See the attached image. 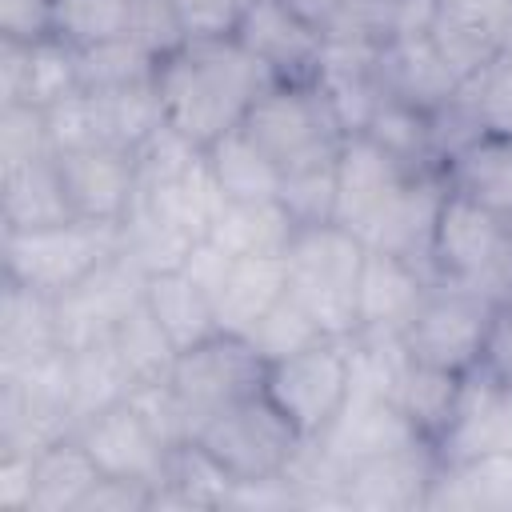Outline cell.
Wrapping results in <instances>:
<instances>
[{
    "mask_svg": "<svg viewBox=\"0 0 512 512\" xmlns=\"http://www.w3.org/2000/svg\"><path fill=\"white\" fill-rule=\"evenodd\" d=\"M268 84H272L268 72L236 40L184 44L180 52L156 64L164 124H172L200 148L240 128L248 108Z\"/></svg>",
    "mask_w": 512,
    "mask_h": 512,
    "instance_id": "obj_1",
    "label": "cell"
},
{
    "mask_svg": "<svg viewBox=\"0 0 512 512\" xmlns=\"http://www.w3.org/2000/svg\"><path fill=\"white\" fill-rule=\"evenodd\" d=\"M368 244L340 228L336 220L328 224H304L296 228L284 264H288V296L308 308V316L324 328V336H356L360 316H356V292H360V268H364Z\"/></svg>",
    "mask_w": 512,
    "mask_h": 512,
    "instance_id": "obj_2",
    "label": "cell"
},
{
    "mask_svg": "<svg viewBox=\"0 0 512 512\" xmlns=\"http://www.w3.org/2000/svg\"><path fill=\"white\" fill-rule=\"evenodd\" d=\"M256 148L276 164L280 176L332 168L344 144V124L328 104L316 80L304 84H268L240 124Z\"/></svg>",
    "mask_w": 512,
    "mask_h": 512,
    "instance_id": "obj_3",
    "label": "cell"
},
{
    "mask_svg": "<svg viewBox=\"0 0 512 512\" xmlns=\"http://www.w3.org/2000/svg\"><path fill=\"white\" fill-rule=\"evenodd\" d=\"M432 276L500 304L512 288L508 216L448 188L432 232Z\"/></svg>",
    "mask_w": 512,
    "mask_h": 512,
    "instance_id": "obj_4",
    "label": "cell"
},
{
    "mask_svg": "<svg viewBox=\"0 0 512 512\" xmlns=\"http://www.w3.org/2000/svg\"><path fill=\"white\" fill-rule=\"evenodd\" d=\"M120 252V224H96V220H60L44 228H20L0 232V260L4 276L20 280L44 296H64L76 288L88 272H96L104 260Z\"/></svg>",
    "mask_w": 512,
    "mask_h": 512,
    "instance_id": "obj_5",
    "label": "cell"
},
{
    "mask_svg": "<svg viewBox=\"0 0 512 512\" xmlns=\"http://www.w3.org/2000/svg\"><path fill=\"white\" fill-rule=\"evenodd\" d=\"M196 440L204 444V452L232 480L284 476L292 468V460L300 456V448H304V436L268 400V392H256V396H244V400L228 404L224 412H216L196 432Z\"/></svg>",
    "mask_w": 512,
    "mask_h": 512,
    "instance_id": "obj_6",
    "label": "cell"
},
{
    "mask_svg": "<svg viewBox=\"0 0 512 512\" xmlns=\"http://www.w3.org/2000/svg\"><path fill=\"white\" fill-rule=\"evenodd\" d=\"M268 360L252 348L248 336L236 332H212L208 340L184 348L172 368V388L188 412L192 436L228 404L264 392Z\"/></svg>",
    "mask_w": 512,
    "mask_h": 512,
    "instance_id": "obj_7",
    "label": "cell"
},
{
    "mask_svg": "<svg viewBox=\"0 0 512 512\" xmlns=\"http://www.w3.org/2000/svg\"><path fill=\"white\" fill-rule=\"evenodd\" d=\"M496 304L456 284H432L420 312L404 328V352L416 364H432L444 372H476L484 360V344L492 332Z\"/></svg>",
    "mask_w": 512,
    "mask_h": 512,
    "instance_id": "obj_8",
    "label": "cell"
},
{
    "mask_svg": "<svg viewBox=\"0 0 512 512\" xmlns=\"http://www.w3.org/2000/svg\"><path fill=\"white\" fill-rule=\"evenodd\" d=\"M264 392L304 440L324 436L348 400V340L324 336L284 360H272Z\"/></svg>",
    "mask_w": 512,
    "mask_h": 512,
    "instance_id": "obj_9",
    "label": "cell"
},
{
    "mask_svg": "<svg viewBox=\"0 0 512 512\" xmlns=\"http://www.w3.org/2000/svg\"><path fill=\"white\" fill-rule=\"evenodd\" d=\"M144 284L148 276L128 260L112 256L96 272H88L76 288L56 296V336L64 348H84L96 340H108L120 320L144 304Z\"/></svg>",
    "mask_w": 512,
    "mask_h": 512,
    "instance_id": "obj_10",
    "label": "cell"
},
{
    "mask_svg": "<svg viewBox=\"0 0 512 512\" xmlns=\"http://www.w3.org/2000/svg\"><path fill=\"white\" fill-rule=\"evenodd\" d=\"M236 44L268 72L272 84H304L320 76L324 40L288 0L244 4Z\"/></svg>",
    "mask_w": 512,
    "mask_h": 512,
    "instance_id": "obj_11",
    "label": "cell"
},
{
    "mask_svg": "<svg viewBox=\"0 0 512 512\" xmlns=\"http://www.w3.org/2000/svg\"><path fill=\"white\" fill-rule=\"evenodd\" d=\"M332 172H336V212H332V220L340 228L356 232L360 240L376 228V220L384 216L392 196L408 184V176H416L400 160H392L376 140H368L364 132L344 136Z\"/></svg>",
    "mask_w": 512,
    "mask_h": 512,
    "instance_id": "obj_12",
    "label": "cell"
},
{
    "mask_svg": "<svg viewBox=\"0 0 512 512\" xmlns=\"http://www.w3.org/2000/svg\"><path fill=\"white\" fill-rule=\"evenodd\" d=\"M64 196L72 204V216L96 220V224H120L136 204V152L96 144L80 152L56 156Z\"/></svg>",
    "mask_w": 512,
    "mask_h": 512,
    "instance_id": "obj_13",
    "label": "cell"
},
{
    "mask_svg": "<svg viewBox=\"0 0 512 512\" xmlns=\"http://www.w3.org/2000/svg\"><path fill=\"white\" fill-rule=\"evenodd\" d=\"M324 44H372L424 32L436 16V0H288Z\"/></svg>",
    "mask_w": 512,
    "mask_h": 512,
    "instance_id": "obj_14",
    "label": "cell"
},
{
    "mask_svg": "<svg viewBox=\"0 0 512 512\" xmlns=\"http://www.w3.org/2000/svg\"><path fill=\"white\" fill-rule=\"evenodd\" d=\"M436 472H440V456L424 440L396 448V452H384L376 460L352 464L340 480L344 508H372V512L424 508Z\"/></svg>",
    "mask_w": 512,
    "mask_h": 512,
    "instance_id": "obj_15",
    "label": "cell"
},
{
    "mask_svg": "<svg viewBox=\"0 0 512 512\" xmlns=\"http://www.w3.org/2000/svg\"><path fill=\"white\" fill-rule=\"evenodd\" d=\"M496 452H512V384L476 368L464 376L456 420L436 444V456L444 464H468Z\"/></svg>",
    "mask_w": 512,
    "mask_h": 512,
    "instance_id": "obj_16",
    "label": "cell"
},
{
    "mask_svg": "<svg viewBox=\"0 0 512 512\" xmlns=\"http://www.w3.org/2000/svg\"><path fill=\"white\" fill-rule=\"evenodd\" d=\"M416 440L420 436L412 432V424L404 420V412L396 408V400L392 396H380V392H348L340 416L328 424L324 436H316L320 452L340 472H348L352 464L376 460L384 452L408 448Z\"/></svg>",
    "mask_w": 512,
    "mask_h": 512,
    "instance_id": "obj_17",
    "label": "cell"
},
{
    "mask_svg": "<svg viewBox=\"0 0 512 512\" xmlns=\"http://www.w3.org/2000/svg\"><path fill=\"white\" fill-rule=\"evenodd\" d=\"M76 436L104 476H124V480H144V484H160L164 460L172 452L128 400L84 420Z\"/></svg>",
    "mask_w": 512,
    "mask_h": 512,
    "instance_id": "obj_18",
    "label": "cell"
},
{
    "mask_svg": "<svg viewBox=\"0 0 512 512\" xmlns=\"http://www.w3.org/2000/svg\"><path fill=\"white\" fill-rule=\"evenodd\" d=\"M432 284L436 280L424 268H416L412 260L380 252V248H368L364 252V268H360V292H356V316H360L356 332L404 336V328L420 312V304L432 292Z\"/></svg>",
    "mask_w": 512,
    "mask_h": 512,
    "instance_id": "obj_19",
    "label": "cell"
},
{
    "mask_svg": "<svg viewBox=\"0 0 512 512\" xmlns=\"http://www.w3.org/2000/svg\"><path fill=\"white\" fill-rule=\"evenodd\" d=\"M376 84L384 96L432 112L444 100H452V92L460 88V76L448 68V60L440 56V48L432 44V36L424 28V32H404V36H392L380 44Z\"/></svg>",
    "mask_w": 512,
    "mask_h": 512,
    "instance_id": "obj_20",
    "label": "cell"
},
{
    "mask_svg": "<svg viewBox=\"0 0 512 512\" xmlns=\"http://www.w3.org/2000/svg\"><path fill=\"white\" fill-rule=\"evenodd\" d=\"M288 292V264L284 256H236L228 280L216 292V324L220 332L248 336L260 316L284 300Z\"/></svg>",
    "mask_w": 512,
    "mask_h": 512,
    "instance_id": "obj_21",
    "label": "cell"
},
{
    "mask_svg": "<svg viewBox=\"0 0 512 512\" xmlns=\"http://www.w3.org/2000/svg\"><path fill=\"white\" fill-rule=\"evenodd\" d=\"M60 220H72V204L64 196L56 156L0 172V232L44 228Z\"/></svg>",
    "mask_w": 512,
    "mask_h": 512,
    "instance_id": "obj_22",
    "label": "cell"
},
{
    "mask_svg": "<svg viewBox=\"0 0 512 512\" xmlns=\"http://www.w3.org/2000/svg\"><path fill=\"white\" fill-rule=\"evenodd\" d=\"M292 212L272 200H228L224 212L216 216L208 240L220 244L228 256H284L292 236H296Z\"/></svg>",
    "mask_w": 512,
    "mask_h": 512,
    "instance_id": "obj_23",
    "label": "cell"
},
{
    "mask_svg": "<svg viewBox=\"0 0 512 512\" xmlns=\"http://www.w3.org/2000/svg\"><path fill=\"white\" fill-rule=\"evenodd\" d=\"M136 200L148 204V208H156L164 220H172L176 228H184L196 240H204L212 232L216 216L228 204V196H224V188H220V180H216V172L208 164V152H200L180 176H172V180L140 192Z\"/></svg>",
    "mask_w": 512,
    "mask_h": 512,
    "instance_id": "obj_24",
    "label": "cell"
},
{
    "mask_svg": "<svg viewBox=\"0 0 512 512\" xmlns=\"http://www.w3.org/2000/svg\"><path fill=\"white\" fill-rule=\"evenodd\" d=\"M460 392H464V376L460 372H444V368L408 360L400 380H396L392 400L404 412V420L412 424V432L424 444L436 448L444 440V432L452 428V420H456Z\"/></svg>",
    "mask_w": 512,
    "mask_h": 512,
    "instance_id": "obj_25",
    "label": "cell"
},
{
    "mask_svg": "<svg viewBox=\"0 0 512 512\" xmlns=\"http://www.w3.org/2000/svg\"><path fill=\"white\" fill-rule=\"evenodd\" d=\"M232 484L236 480L192 436L168 452L164 476L152 492V508H228Z\"/></svg>",
    "mask_w": 512,
    "mask_h": 512,
    "instance_id": "obj_26",
    "label": "cell"
},
{
    "mask_svg": "<svg viewBox=\"0 0 512 512\" xmlns=\"http://www.w3.org/2000/svg\"><path fill=\"white\" fill-rule=\"evenodd\" d=\"M444 180L452 192L472 196L500 216H512V136H476L444 164Z\"/></svg>",
    "mask_w": 512,
    "mask_h": 512,
    "instance_id": "obj_27",
    "label": "cell"
},
{
    "mask_svg": "<svg viewBox=\"0 0 512 512\" xmlns=\"http://www.w3.org/2000/svg\"><path fill=\"white\" fill-rule=\"evenodd\" d=\"M144 304H148V312L160 320V328L172 336V344L180 352L192 348V344H200V340H208L212 332H220L212 296L192 276H184L180 268L176 272L148 276Z\"/></svg>",
    "mask_w": 512,
    "mask_h": 512,
    "instance_id": "obj_28",
    "label": "cell"
},
{
    "mask_svg": "<svg viewBox=\"0 0 512 512\" xmlns=\"http://www.w3.org/2000/svg\"><path fill=\"white\" fill-rule=\"evenodd\" d=\"M104 472L96 468V460L88 456V448L80 444V436H64L52 448L36 452V496H32V512H76L80 500L88 496V488L100 480Z\"/></svg>",
    "mask_w": 512,
    "mask_h": 512,
    "instance_id": "obj_29",
    "label": "cell"
},
{
    "mask_svg": "<svg viewBox=\"0 0 512 512\" xmlns=\"http://www.w3.org/2000/svg\"><path fill=\"white\" fill-rule=\"evenodd\" d=\"M56 300L4 276L0 288V360H20L56 348Z\"/></svg>",
    "mask_w": 512,
    "mask_h": 512,
    "instance_id": "obj_30",
    "label": "cell"
},
{
    "mask_svg": "<svg viewBox=\"0 0 512 512\" xmlns=\"http://www.w3.org/2000/svg\"><path fill=\"white\" fill-rule=\"evenodd\" d=\"M72 352V416L76 428L92 416H100L104 408L128 400V392L136 388L132 372L124 368L112 336L84 344V348H68Z\"/></svg>",
    "mask_w": 512,
    "mask_h": 512,
    "instance_id": "obj_31",
    "label": "cell"
},
{
    "mask_svg": "<svg viewBox=\"0 0 512 512\" xmlns=\"http://www.w3.org/2000/svg\"><path fill=\"white\" fill-rule=\"evenodd\" d=\"M96 104V124H100V140L112 148H128L136 152L160 124H164V104L156 92V76L144 84H128V88H108V92H88Z\"/></svg>",
    "mask_w": 512,
    "mask_h": 512,
    "instance_id": "obj_32",
    "label": "cell"
},
{
    "mask_svg": "<svg viewBox=\"0 0 512 512\" xmlns=\"http://www.w3.org/2000/svg\"><path fill=\"white\" fill-rule=\"evenodd\" d=\"M192 244H196V236H188L184 228H176L172 220H164L156 208H148L140 200L120 220V256H128L144 276L184 268Z\"/></svg>",
    "mask_w": 512,
    "mask_h": 512,
    "instance_id": "obj_33",
    "label": "cell"
},
{
    "mask_svg": "<svg viewBox=\"0 0 512 512\" xmlns=\"http://www.w3.org/2000/svg\"><path fill=\"white\" fill-rule=\"evenodd\" d=\"M204 152H208V164H212L228 200H272V196H280L284 176L276 172V164L256 148V140L244 128L224 132Z\"/></svg>",
    "mask_w": 512,
    "mask_h": 512,
    "instance_id": "obj_34",
    "label": "cell"
},
{
    "mask_svg": "<svg viewBox=\"0 0 512 512\" xmlns=\"http://www.w3.org/2000/svg\"><path fill=\"white\" fill-rule=\"evenodd\" d=\"M360 132L368 140H376L408 172H432V168H440L436 148H432V120L416 104H404V100L384 96Z\"/></svg>",
    "mask_w": 512,
    "mask_h": 512,
    "instance_id": "obj_35",
    "label": "cell"
},
{
    "mask_svg": "<svg viewBox=\"0 0 512 512\" xmlns=\"http://www.w3.org/2000/svg\"><path fill=\"white\" fill-rule=\"evenodd\" d=\"M72 432H76V416L68 408L40 404L0 384V448L4 452H44Z\"/></svg>",
    "mask_w": 512,
    "mask_h": 512,
    "instance_id": "obj_36",
    "label": "cell"
},
{
    "mask_svg": "<svg viewBox=\"0 0 512 512\" xmlns=\"http://www.w3.org/2000/svg\"><path fill=\"white\" fill-rule=\"evenodd\" d=\"M112 344H116V352H120V360H124V368L132 372L136 384L168 380L172 368H176V356H180V348L160 328V320L148 312V304L132 308L120 320V328L112 332Z\"/></svg>",
    "mask_w": 512,
    "mask_h": 512,
    "instance_id": "obj_37",
    "label": "cell"
},
{
    "mask_svg": "<svg viewBox=\"0 0 512 512\" xmlns=\"http://www.w3.org/2000/svg\"><path fill=\"white\" fill-rule=\"evenodd\" d=\"M476 124L492 136H512V48H496L456 88Z\"/></svg>",
    "mask_w": 512,
    "mask_h": 512,
    "instance_id": "obj_38",
    "label": "cell"
},
{
    "mask_svg": "<svg viewBox=\"0 0 512 512\" xmlns=\"http://www.w3.org/2000/svg\"><path fill=\"white\" fill-rule=\"evenodd\" d=\"M80 56V88L84 92H108V88H128L144 84L156 76V56H148L132 36H116L92 48H76Z\"/></svg>",
    "mask_w": 512,
    "mask_h": 512,
    "instance_id": "obj_39",
    "label": "cell"
},
{
    "mask_svg": "<svg viewBox=\"0 0 512 512\" xmlns=\"http://www.w3.org/2000/svg\"><path fill=\"white\" fill-rule=\"evenodd\" d=\"M80 92V56L68 40L48 36L28 44V80H24V100L32 108H52L68 96Z\"/></svg>",
    "mask_w": 512,
    "mask_h": 512,
    "instance_id": "obj_40",
    "label": "cell"
},
{
    "mask_svg": "<svg viewBox=\"0 0 512 512\" xmlns=\"http://www.w3.org/2000/svg\"><path fill=\"white\" fill-rule=\"evenodd\" d=\"M248 340H252V348L272 364V360H284V356H292V352H300V348L324 340V328L308 316V308H304L300 300H292V296L284 292V300H276V304L260 316V324L248 332Z\"/></svg>",
    "mask_w": 512,
    "mask_h": 512,
    "instance_id": "obj_41",
    "label": "cell"
},
{
    "mask_svg": "<svg viewBox=\"0 0 512 512\" xmlns=\"http://www.w3.org/2000/svg\"><path fill=\"white\" fill-rule=\"evenodd\" d=\"M56 36L72 48L128 36V0H56Z\"/></svg>",
    "mask_w": 512,
    "mask_h": 512,
    "instance_id": "obj_42",
    "label": "cell"
},
{
    "mask_svg": "<svg viewBox=\"0 0 512 512\" xmlns=\"http://www.w3.org/2000/svg\"><path fill=\"white\" fill-rule=\"evenodd\" d=\"M44 156H52L44 108L0 104V172L32 164V160H44Z\"/></svg>",
    "mask_w": 512,
    "mask_h": 512,
    "instance_id": "obj_43",
    "label": "cell"
},
{
    "mask_svg": "<svg viewBox=\"0 0 512 512\" xmlns=\"http://www.w3.org/2000/svg\"><path fill=\"white\" fill-rule=\"evenodd\" d=\"M280 204L292 212V220L304 224H328L336 212V172L332 168H308L280 180Z\"/></svg>",
    "mask_w": 512,
    "mask_h": 512,
    "instance_id": "obj_44",
    "label": "cell"
},
{
    "mask_svg": "<svg viewBox=\"0 0 512 512\" xmlns=\"http://www.w3.org/2000/svg\"><path fill=\"white\" fill-rule=\"evenodd\" d=\"M128 36L156 60H164L188 44L172 0H128Z\"/></svg>",
    "mask_w": 512,
    "mask_h": 512,
    "instance_id": "obj_45",
    "label": "cell"
},
{
    "mask_svg": "<svg viewBox=\"0 0 512 512\" xmlns=\"http://www.w3.org/2000/svg\"><path fill=\"white\" fill-rule=\"evenodd\" d=\"M48 120V140H52V156L60 152H80V148H96L100 140V124H96V104L92 96L80 88L76 96L44 108Z\"/></svg>",
    "mask_w": 512,
    "mask_h": 512,
    "instance_id": "obj_46",
    "label": "cell"
},
{
    "mask_svg": "<svg viewBox=\"0 0 512 512\" xmlns=\"http://www.w3.org/2000/svg\"><path fill=\"white\" fill-rule=\"evenodd\" d=\"M172 8L188 44L236 40L240 16H244V0H172Z\"/></svg>",
    "mask_w": 512,
    "mask_h": 512,
    "instance_id": "obj_47",
    "label": "cell"
},
{
    "mask_svg": "<svg viewBox=\"0 0 512 512\" xmlns=\"http://www.w3.org/2000/svg\"><path fill=\"white\" fill-rule=\"evenodd\" d=\"M0 36L20 44L56 36V0H0Z\"/></svg>",
    "mask_w": 512,
    "mask_h": 512,
    "instance_id": "obj_48",
    "label": "cell"
},
{
    "mask_svg": "<svg viewBox=\"0 0 512 512\" xmlns=\"http://www.w3.org/2000/svg\"><path fill=\"white\" fill-rule=\"evenodd\" d=\"M156 484L124 480V476H100L76 512H148Z\"/></svg>",
    "mask_w": 512,
    "mask_h": 512,
    "instance_id": "obj_49",
    "label": "cell"
},
{
    "mask_svg": "<svg viewBox=\"0 0 512 512\" xmlns=\"http://www.w3.org/2000/svg\"><path fill=\"white\" fill-rule=\"evenodd\" d=\"M32 496H36V452L0 448V508L32 512Z\"/></svg>",
    "mask_w": 512,
    "mask_h": 512,
    "instance_id": "obj_50",
    "label": "cell"
},
{
    "mask_svg": "<svg viewBox=\"0 0 512 512\" xmlns=\"http://www.w3.org/2000/svg\"><path fill=\"white\" fill-rule=\"evenodd\" d=\"M232 260H236V256H228L220 244H212V240L204 236V240H196V244H192V252H188V260H184V268H180V272H184V276H192V280H196V284L216 300L220 284H224V280H228V272H232Z\"/></svg>",
    "mask_w": 512,
    "mask_h": 512,
    "instance_id": "obj_51",
    "label": "cell"
},
{
    "mask_svg": "<svg viewBox=\"0 0 512 512\" xmlns=\"http://www.w3.org/2000/svg\"><path fill=\"white\" fill-rule=\"evenodd\" d=\"M28 80V44L0 36V104H20Z\"/></svg>",
    "mask_w": 512,
    "mask_h": 512,
    "instance_id": "obj_52",
    "label": "cell"
},
{
    "mask_svg": "<svg viewBox=\"0 0 512 512\" xmlns=\"http://www.w3.org/2000/svg\"><path fill=\"white\" fill-rule=\"evenodd\" d=\"M500 308H508V312H512V288H508V296L500 300Z\"/></svg>",
    "mask_w": 512,
    "mask_h": 512,
    "instance_id": "obj_53",
    "label": "cell"
},
{
    "mask_svg": "<svg viewBox=\"0 0 512 512\" xmlns=\"http://www.w3.org/2000/svg\"><path fill=\"white\" fill-rule=\"evenodd\" d=\"M508 240H512V216H508Z\"/></svg>",
    "mask_w": 512,
    "mask_h": 512,
    "instance_id": "obj_54",
    "label": "cell"
},
{
    "mask_svg": "<svg viewBox=\"0 0 512 512\" xmlns=\"http://www.w3.org/2000/svg\"><path fill=\"white\" fill-rule=\"evenodd\" d=\"M504 4H508V8H512V0H504Z\"/></svg>",
    "mask_w": 512,
    "mask_h": 512,
    "instance_id": "obj_55",
    "label": "cell"
},
{
    "mask_svg": "<svg viewBox=\"0 0 512 512\" xmlns=\"http://www.w3.org/2000/svg\"><path fill=\"white\" fill-rule=\"evenodd\" d=\"M244 4H252V0H244Z\"/></svg>",
    "mask_w": 512,
    "mask_h": 512,
    "instance_id": "obj_56",
    "label": "cell"
}]
</instances>
